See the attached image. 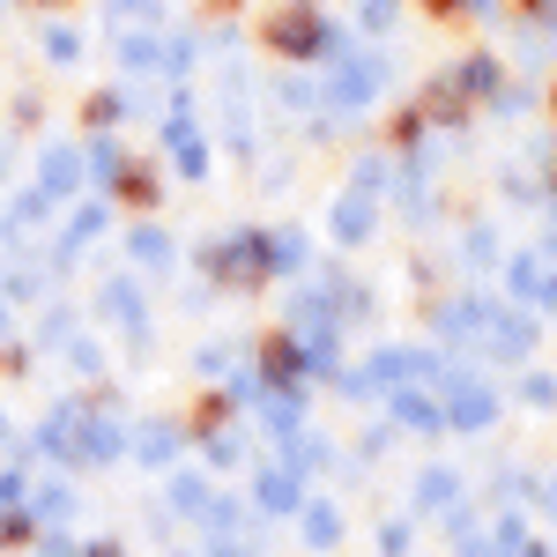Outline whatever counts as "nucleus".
<instances>
[{
  "mask_svg": "<svg viewBox=\"0 0 557 557\" xmlns=\"http://www.w3.org/2000/svg\"><path fill=\"white\" fill-rule=\"evenodd\" d=\"M335 231H343V238H364V231H372V209H364V201H343V209H335Z\"/></svg>",
  "mask_w": 557,
  "mask_h": 557,
  "instance_id": "9b49d317",
  "label": "nucleus"
},
{
  "mask_svg": "<svg viewBox=\"0 0 557 557\" xmlns=\"http://www.w3.org/2000/svg\"><path fill=\"white\" fill-rule=\"evenodd\" d=\"M83 557H120V543H89V550Z\"/></svg>",
  "mask_w": 557,
  "mask_h": 557,
  "instance_id": "f3484780",
  "label": "nucleus"
},
{
  "mask_svg": "<svg viewBox=\"0 0 557 557\" xmlns=\"http://www.w3.org/2000/svg\"><path fill=\"white\" fill-rule=\"evenodd\" d=\"M75 186V157H45V194H67Z\"/></svg>",
  "mask_w": 557,
  "mask_h": 557,
  "instance_id": "f8f14e48",
  "label": "nucleus"
},
{
  "mask_svg": "<svg viewBox=\"0 0 557 557\" xmlns=\"http://www.w3.org/2000/svg\"><path fill=\"white\" fill-rule=\"evenodd\" d=\"M528 343H535V327H520V320H506V327H498V349H513V357H520Z\"/></svg>",
  "mask_w": 557,
  "mask_h": 557,
  "instance_id": "4468645a",
  "label": "nucleus"
},
{
  "mask_svg": "<svg viewBox=\"0 0 557 557\" xmlns=\"http://www.w3.org/2000/svg\"><path fill=\"white\" fill-rule=\"evenodd\" d=\"M134 446H141V461H149V469H164V461L178 454V431H172V424H149Z\"/></svg>",
  "mask_w": 557,
  "mask_h": 557,
  "instance_id": "0eeeda50",
  "label": "nucleus"
},
{
  "mask_svg": "<svg viewBox=\"0 0 557 557\" xmlns=\"http://www.w3.org/2000/svg\"><path fill=\"white\" fill-rule=\"evenodd\" d=\"M298 513H305V543H312V550H335V543H343V513H335L327 498H312Z\"/></svg>",
  "mask_w": 557,
  "mask_h": 557,
  "instance_id": "20e7f679",
  "label": "nucleus"
},
{
  "mask_svg": "<svg viewBox=\"0 0 557 557\" xmlns=\"http://www.w3.org/2000/svg\"><path fill=\"white\" fill-rule=\"evenodd\" d=\"M67 506H75V498H67V491H60V483H45V491H30V520H67Z\"/></svg>",
  "mask_w": 557,
  "mask_h": 557,
  "instance_id": "6e6552de",
  "label": "nucleus"
},
{
  "mask_svg": "<svg viewBox=\"0 0 557 557\" xmlns=\"http://www.w3.org/2000/svg\"><path fill=\"white\" fill-rule=\"evenodd\" d=\"M446 394H454V401H446V417H454V424H491V394H483V386H469V380H454L446 386Z\"/></svg>",
  "mask_w": 557,
  "mask_h": 557,
  "instance_id": "39448f33",
  "label": "nucleus"
},
{
  "mask_svg": "<svg viewBox=\"0 0 557 557\" xmlns=\"http://www.w3.org/2000/svg\"><path fill=\"white\" fill-rule=\"evenodd\" d=\"M454 498V475H424V506H446Z\"/></svg>",
  "mask_w": 557,
  "mask_h": 557,
  "instance_id": "dca6fc26",
  "label": "nucleus"
},
{
  "mask_svg": "<svg viewBox=\"0 0 557 557\" xmlns=\"http://www.w3.org/2000/svg\"><path fill=\"white\" fill-rule=\"evenodd\" d=\"M30 528H38V520H30V513H15V506H8V513H0V550H15V543H23Z\"/></svg>",
  "mask_w": 557,
  "mask_h": 557,
  "instance_id": "ddd939ff",
  "label": "nucleus"
},
{
  "mask_svg": "<svg viewBox=\"0 0 557 557\" xmlns=\"http://www.w3.org/2000/svg\"><path fill=\"white\" fill-rule=\"evenodd\" d=\"M394 417H401V424H438V401H424V394H401V401H394Z\"/></svg>",
  "mask_w": 557,
  "mask_h": 557,
  "instance_id": "9d476101",
  "label": "nucleus"
},
{
  "mask_svg": "<svg viewBox=\"0 0 557 557\" xmlns=\"http://www.w3.org/2000/svg\"><path fill=\"white\" fill-rule=\"evenodd\" d=\"M209 268H215V275H238V283H260V275H268V238H253V231L215 238V246H209Z\"/></svg>",
  "mask_w": 557,
  "mask_h": 557,
  "instance_id": "f257e3e1",
  "label": "nucleus"
},
{
  "mask_svg": "<svg viewBox=\"0 0 557 557\" xmlns=\"http://www.w3.org/2000/svg\"><path fill=\"white\" fill-rule=\"evenodd\" d=\"M172 506L178 513H209V483L201 475H172Z\"/></svg>",
  "mask_w": 557,
  "mask_h": 557,
  "instance_id": "1a4fd4ad",
  "label": "nucleus"
},
{
  "mask_svg": "<svg viewBox=\"0 0 557 557\" xmlns=\"http://www.w3.org/2000/svg\"><path fill=\"white\" fill-rule=\"evenodd\" d=\"M0 438H8V424H0Z\"/></svg>",
  "mask_w": 557,
  "mask_h": 557,
  "instance_id": "a211bd4d",
  "label": "nucleus"
},
{
  "mask_svg": "<svg viewBox=\"0 0 557 557\" xmlns=\"http://www.w3.org/2000/svg\"><path fill=\"white\" fill-rule=\"evenodd\" d=\"M120 454H127V431L112 424L104 409H83V424H75V461H97V469H104V461H120Z\"/></svg>",
  "mask_w": 557,
  "mask_h": 557,
  "instance_id": "f03ea898",
  "label": "nucleus"
},
{
  "mask_svg": "<svg viewBox=\"0 0 557 557\" xmlns=\"http://www.w3.org/2000/svg\"><path fill=\"white\" fill-rule=\"evenodd\" d=\"M298 506H305L298 469H268L260 475V513H298Z\"/></svg>",
  "mask_w": 557,
  "mask_h": 557,
  "instance_id": "7ed1b4c3",
  "label": "nucleus"
},
{
  "mask_svg": "<svg viewBox=\"0 0 557 557\" xmlns=\"http://www.w3.org/2000/svg\"><path fill=\"white\" fill-rule=\"evenodd\" d=\"M134 253H141V260H149V268H157V260L172 253V246H164V231H141V238H134Z\"/></svg>",
  "mask_w": 557,
  "mask_h": 557,
  "instance_id": "2eb2a0df",
  "label": "nucleus"
},
{
  "mask_svg": "<svg viewBox=\"0 0 557 557\" xmlns=\"http://www.w3.org/2000/svg\"><path fill=\"white\" fill-rule=\"evenodd\" d=\"M327 38H335V30H320V23H305V15H283V23H275V45H283V52H320Z\"/></svg>",
  "mask_w": 557,
  "mask_h": 557,
  "instance_id": "423d86ee",
  "label": "nucleus"
}]
</instances>
